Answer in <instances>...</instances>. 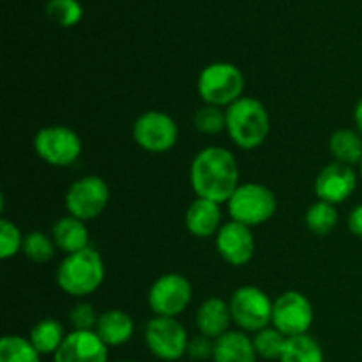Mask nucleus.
Here are the masks:
<instances>
[{
  "label": "nucleus",
  "instance_id": "nucleus-4",
  "mask_svg": "<svg viewBox=\"0 0 362 362\" xmlns=\"http://www.w3.org/2000/svg\"><path fill=\"white\" fill-rule=\"evenodd\" d=\"M244 74L230 62H212L198 76V94L205 105L226 106L243 98Z\"/></svg>",
  "mask_w": 362,
  "mask_h": 362
},
{
  "label": "nucleus",
  "instance_id": "nucleus-27",
  "mask_svg": "<svg viewBox=\"0 0 362 362\" xmlns=\"http://www.w3.org/2000/svg\"><path fill=\"white\" fill-rule=\"evenodd\" d=\"M286 339L288 338L276 327L262 329L253 338L257 356L264 357V359H281L283 350L286 346Z\"/></svg>",
  "mask_w": 362,
  "mask_h": 362
},
{
  "label": "nucleus",
  "instance_id": "nucleus-14",
  "mask_svg": "<svg viewBox=\"0 0 362 362\" xmlns=\"http://www.w3.org/2000/svg\"><path fill=\"white\" fill-rule=\"evenodd\" d=\"M357 187V173L354 166L343 163H331L324 166L315 180V193L322 202L329 204H343L352 197Z\"/></svg>",
  "mask_w": 362,
  "mask_h": 362
},
{
  "label": "nucleus",
  "instance_id": "nucleus-24",
  "mask_svg": "<svg viewBox=\"0 0 362 362\" xmlns=\"http://www.w3.org/2000/svg\"><path fill=\"white\" fill-rule=\"evenodd\" d=\"M0 362H41V354L23 336H4L0 341Z\"/></svg>",
  "mask_w": 362,
  "mask_h": 362
},
{
  "label": "nucleus",
  "instance_id": "nucleus-12",
  "mask_svg": "<svg viewBox=\"0 0 362 362\" xmlns=\"http://www.w3.org/2000/svg\"><path fill=\"white\" fill-rule=\"evenodd\" d=\"M313 304L300 292L290 290V292L281 293L274 300L272 324L286 338L308 334L311 324H313Z\"/></svg>",
  "mask_w": 362,
  "mask_h": 362
},
{
  "label": "nucleus",
  "instance_id": "nucleus-15",
  "mask_svg": "<svg viewBox=\"0 0 362 362\" xmlns=\"http://www.w3.org/2000/svg\"><path fill=\"white\" fill-rule=\"evenodd\" d=\"M53 362H108V346L95 331H73L66 334Z\"/></svg>",
  "mask_w": 362,
  "mask_h": 362
},
{
  "label": "nucleus",
  "instance_id": "nucleus-26",
  "mask_svg": "<svg viewBox=\"0 0 362 362\" xmlns=\"http://www.w3.org/2000/svg\"><path fill=\"white\" fill-rule=\"evenodd\" d=\"M45 13L53 23L66 28L80 23L81 16H83V9L78 0H48L45 6Z\"/></svg>",
  "mask_w": 362,
  "mask_h": 362
},
{
  "label": "nucleus",
  "instance_id": "nucleus-13",
  "mask_svg": "<svg viewBox=\"0 0 362 362\" xmlns=\"http://www.w3.org/2000/svg\"><path fill=\"white\" fill-rule=\"evenodd\" d=\"M216 247L226 264L243 267L250 264L255 255V237L250 226L228 221L216 233Z\"/></svg>",
  "mask_w": 362,
  "mask_h": 362
},
{
  "label": "nucleus",
  "instance_id": "nucleus-28",
  "mask_svg": "<svg viewBox=\"0 0 362 362\" xmlns=\"http://www.w3.org/2000/svg\"><path fill=\"white\" fill-rule=\"evenodd\" d=\"M21 251L25 253V257L30 258L35 264H45V262L52 260L53 255H55V243L46 233L32 232L23 237Z\"/></svg>",
  "mask_w": 362,
  "mask_h": 362
},
{
  "label": "nucleus",
  "instance_id": "nucleus-7",
  "mask_svg": "<svg viewBox=\"0 0 362 362\" xmlns=\"http://www.w3.org/2000/svg\"><path fill=\"white\" fill-rule=\"evenodd\" d=\"M110 202V187L105 179L87 175L74 180L66 193V209L69 216L90 221L103 214Z\"/></svg>",
  "mask_w": 362,
  "mask_h": 362
},
{
  "label": "nucleus",
  "instance_id": "nucleus-8",
  "mask_svg": "<svg viewBox=\"0 0 362 362\" xmlns=\"http://www.w3.org/2000/svg\"><path fill=\"white\" fill-rule=\"evenodd\" d=\"M80 136L71 127L49 126L37 131L34 151L39 158L52 166H69L81 154Z\"/></svg>",
  "mask_w": 362,
  "mask_h": 362
},
{
  "label": "nucleus",
  "instance_id": "nucleus-21",
  "mask_svg": "<svg viewBox=\"0 0 362 362\" xmlns=\"http://www.w3.org/2000/svg\"><path fill=\"white\" fill-rule=\"evenodd\" d=\"M329 151H331L334 161L343 165L354 166L362 161V136L354 129H339L329 140Z\"/></svg>",
  "mask_w": 362,
  "mask_h": 362
},
{
  "label": "nucleus",
  "instance_id": "nucleus-6",
  "mask_svg": "<svg viewBox=\"0 0 362 362\" xmlns=\"http://www.w3.org/2000/svg\"><path fill=\"white\" fill-rule=\"evenodd\" d=\"M228 304L233 324L239 325L243 331L258 332L272 324L274 303L269 299L264 290L257 288V286L237 288Z\"/></svg>",
  "mask_w": 362,
  "mask_h": 362
},
{
  "label": "nucleus",
  "instance_id": "nucleus-32",
  "mask_svg": "<svg viewBox=\"0 0 362 362\" xmlns=\"http://www.w3.org/2000/svg\"><path fill=\"white\" fill-rule=\"evenodd\" d=\"M187 356L194 361L209 359V357L214 356V343H212L211 338H205V336L193 338L187 345Z\"/></svg>",
  "mask_w": 362,
  "mask_h": 362
},
{
  "label": "nucleus",
  "instance_id": "nucleus-10",
  "mask_svg": "<svg viewBox=\"0 0 362 362\" xmlns=\"http://www.w3.org/2000/svg\"><path fill=\"white\" fill-rule=\"evenodd\" d=\"M145 341L152 356L165 362H175L187 354V332L177 318L156 317L145 329Z\"/></svg>",
  "mask_w": 362,
  "mask_h": 362
},
{
  "label": "nucleus",
  "instance_id": "nucleus-11",
  "mask_svg": "<svg viewBox=\"0 0 362 362\" xmlns=\"http://www.w3.org/2000/svg\"><path fill=\"white\" fill-rule=\"evenodd\" d=\"M193 288L187 278L182 274L161 276L154 281V285L148 290V306L154 311L156 317H172L182 313L191 303Z\"/></svg>",
  "mask_w": 362,
  "mask_h": 362
},
{
  "label": "nucleus",
  "instance_id": "nucleus-2",
  "mask_svg": "<svg viewBox=\"0 0 362 362\" xmlns=\"http://www.w3.org/2000/svg\"><path fill=\"white\" fill-rule=\"evenodd\" d=\"M226 131L243 151L260 147L271 131V119L264 103L255 98H240L226 108Z\"/></svg>",
  "mask_w": 362,
  "mask_h": 362
},
{
  "label": "nucleus",
  "instance_id": "nucleus-5",
  "mask_svg": "<svg viewBox=\"0 0 362 362\" xmlns=\"http://www.w3.org/2000/svg\"><path fill=\"white\" fill-rule=\"evenodd\" d=\"M226 204H228L232 221L243 223L250 228L264 225L274 216L278 209L274 193L267 186L258 182L240 184Z\"/></svg>",
  "mask_w": 362,
  "mask_h": 362
},
{
  "label": "nucleus",
  "instance_id": "nucleus-34",
  "mask_svg": "<svg viewBox=\"0 0 362 362\" xmlns=\"http://www.w3.org/2000/svg\"><path fill=\"white\" fill-rule=\"evenodd\" d=\"M354 120H356L357 133L362 136V99L356 105V110H354Z\"/></svg>",
  "mask_w": 362,
  "mask_h": 362
},
{
  "label": "nucleus",
  "instance_id": "nucleus-19",
  "mask_svg": "<svg viewBox=\"0 0 362 362\" xmlns=\"http://www.w3.org/2000/svg\"><path fill=\"white\" fill-rule=\"evenodd\" d=\"M95 332L106 346H120L133 338V318L122 310H108L99 315Z\"/></svg>",
  "mask_w": 362,
  "mask_h": 362
},
{
  "label": "nucleus",
  "instance_id": "nucleus-22",
  "mask_svg": "<svg viewBox=\"0 0 362 362\" xmlns=\"http://www.w3.org/2000/svg\"><path fill=\"white\" fill-rule=\"evenodd\" d=\"M30 343L34 345V349L37 350L41 356H55L57 350L60 349V345L66 339L64 334V327L59 320H53V318H45V320L37 322L34 325V329L30 331Z\"/></svg>",
  "mask_w": 362,
  "mask_h": 362
},
{
  "label": "nucleus",
  "instance_id": "nucleus-1",
  "mask_svg": "<svg viewBox=\"0 0 362 362\" xmlns=\"http://www.w3.org/2000/svg\"><path fill=\"white\" fill-rule=\"evenodd\" d=\"M189 180L198 198L225 204L240 186L235 156L225 147L204 148L191 163Z\"/></svg>",
  "mask_w": 362,
  "mask_h": 362
},
{
  "label": "nucleus",
  "instance_id": "nucleus-29",
  "mask_svg": "<svg viewBox=\"0 0 362 362\" xmlns=\"http://www.w3.org/2000/svg\"><path fill=\"white\" fill-rule=\"evenodd\" d=\"M194 127L204 134H218L226 129V112L219 106L205 105L194 113Z\"/></svg>",
  "mask_w": 362,
  "mask_h": 362
},
{
  "label": "nucleus",
  "instance_id": "nucleus-3",
  "mask_svg": "<svg viewBox=\"0 0 362 362\" xmlns=\"http://www.w3.org/2000/svg\"><path fill=\"white\" fill-rule=\"evenodd\" d=\"M103 281H105V264L98 250L90 246L67 255L57 269V285L67 296H90L103 285Z\"/></svg>",
  "mask_w": 362,
  "mask_h": 362
},
{
  "label": "nucleus",
  "instance_id": "nucleus-36",
  "mask_svg": "<svg viewBox=\"0 0 362 362\" xmlns=\"http://www.w3.org/2000/svg\"><path fill=\"white\" fill-rule=\"evenodd\" d=\"M119 362H133V361H119Z\"/></svg>",
  "mask_w": 362,
  "mask_h": 362
},
{
  "label": "nucleus",
  "instance_id": "nucleus-9",
  "mask_svg": "<svg viewBox=\"0 0 362 362\" xmlns=\"http://www.w3.org/2000/svg\"><path fill=\"white\" fill-rule=\"evenodd\" d=\"M133 138L144 151L163 154L175 147L179 140V127L168 113L151 110L136 119L133 126Z\"/></svg>",
  "mask_w": 362,
  "mask_h": 362
},
{
  "label": "nucleus",
  "instance_id": "nucleus-35",
  "mask_svg": "<svg viewBox=\"0 0 362 362\" xmlns=\"http://www.w3.org/2000/svg\"><path fill=\"white\" fill-rule=\"evenodd\" d=\"M359 166H361V175H362V161H361V165H359Z\"/></svg>",
  "mask_w": 362,
  "mask_h": 362
},
{
  "label": "nucleus",
  "instance_id": "nucleus-33",
  "mask_svg": "<svg viewBox=\"0 0 362 362\" xmlns=\"http://www.w3.org/2000/svg\"><path fill=\"white\" fill-rule=\"evenodd\" d=\"M349 230L356 237L362 239V204L357 205L349 216Z\"/></svg>",
  "mask_w": 362,
  "mask_h": 362
},
{
  "label": "nucleus",
  "instance_id": "nucleus-16",
  "mask_svg": "<svg viewBox=\"0 0 362 362\" xmlns=\"http://www.w3.org/2000/svg\"><path fill=\"white\" fill-rule=\"evenodd\" d=\"M232 322L230 304H226L219 297H211V299L204 300L202 306L198 308L197 327L200 334L205 336V338H211L216 341V339L228 332Z\"/></svg>",
  "mask_w": 362,
  "mask_h": 362
},
{
  "label": "nucleus",
  "instance_id": "nucleus-23",
  "mask_svg": "<svg viewBox=\"0 0 362 362\" xmlns=\"http://www.w3.org/2000/svg\"><path fill=\"white\" fill-rule=\"evenodd\" d=\"M279 362H324V352L311 336H293L286 339V346Z\"/></svg>",
  "mask_w": 362,
  "mask_h": 362
},
{
  "label": "nucleus",
  "instance_id": "nucleus-20",
  "mask_svg": "<svg viewBox=\"0 0 362 362\" xmlns=\"http://www.w3.org/2000/svg\"><path fill=\"white\" fill-rule=\"evenodd\" d=\"M52 239L59 250L71 255L88 246V230L85 221L73 216H66L53 225Z\"/></svg>",
  "mask_w": 362,
  "mask_h": 362
},
{
  "label": "nucleus",
  "instance_id": "nucleus-25",
  "mask_svg": "<svg viewBox=\"0 0 362 362\" xmlns=\"http://www.w3.org/2000/svg\"><path fill=\"white\" fill-rule=\"evenodd\" d=\"M338 211L329 202L318 200L306 212V226L317 235H327L338 225Z\"/></svg>",
  "mask_w": 362,
  "mask_h": 362
},
{
  "label": "nucleus",
  "instance_id": "nucleus-17",
  "mask_svg": "<svg viewBox=\"0 0 362 362\" xmlns=\"http://www.w3.org/2000/svg\"><path fill=\"white\" fill-rule=\"evenodd\" d=\"M186 228L191 235L207 239L221 228V209L219 204L205 198H197L186 212Z\"/></svg>",
  "mask_w": 362,
  "mask_h": 362
},
{
  "label": "nucleus",
  "instance_id": "nucleus-31",
  "mask_svg": "<svg viewBox=\"0 0 362 362\" xmlns=\"http://www.w3.org/2000/svg\"><path fill=\"white\" fill-rule=\"evenodd\" d=\"M98 313L94 306L88 303H80L69 311V322L74 327V331H95L98 325Z\"/></svg>",
  "mask_w": 362,
  "mask_h": 362
},
{
  "label": "nucleus",
  "instance_id": "nucleus-18",
  "mask_svg": "<svg viewBox=\"0 0 362 362\" xmlns=\"http://www.w3.org/2000/svg\"><path fill=\"white\" fill-rule=\"evenodd\" d=\"M214 362H257L253 339L240 331H228L214 341Z\"/></svg>",
  "mask_w": 362,
  "mask_h": 362
},
{
  "label": "nucleus",
  "instance_id": "nucleus-30",
  "mask_svg": "<svg viewBox=\"0 0 362 362\" xmlns=\"http://www.w3.org/2000/svg\"><path fill=\"white\" fill-rule=\"evenodd\" d=\"M21 247H23V235L18 226L9 219H0V258L9 260L16 257Z\"/></svg>",
  "mask_w": 362,
  "mask_h": 362
}]
</instances>
